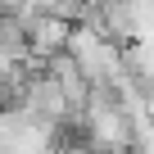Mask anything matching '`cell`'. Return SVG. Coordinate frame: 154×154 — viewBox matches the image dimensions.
<instances>
[{
	"instance_id": "obj_1",
	"label": "cell",
	"mask_w": 154,
	"mask_h": 154,
	"mask_svg": "<svg viewBox=\"0 0 154 154\" xmlns=\"http://www.w3.org/2000/svg\"><path fill=\"white\" fill-rule=\"evenodd\" d=\"M5 9H18V0H0V14H5Z\"/></svg>"
}]
</instances>
